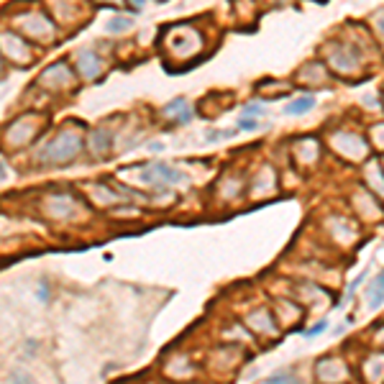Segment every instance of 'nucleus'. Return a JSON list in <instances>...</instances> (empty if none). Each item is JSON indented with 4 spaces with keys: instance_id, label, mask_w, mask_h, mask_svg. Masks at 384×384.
I'll return each instance as SVG.
<instances>
[{
    "instance_id": "nucleus-1",
    "label": "nucleus",
    "mask_w": 384,
    "mask_h": 384,
    "mask_svg": "<svg viewBox=\"0 0 384 384\" xmlns=\"http://www.w3.org/2000/svg\"><path fill=\"white\" fill-rule=\"evenodd\" d=\"M144 179H149L151 185H169V182H182L185 174H179L177 169L166 164H151L149 166V172L144 174Z\"/></svg>"
},
{
    "instance_id": "nucleus-7",
    "label": "nucleus",
    "mask_w": 384,
    "mask_h": 384,
    "mask_svg": "<svg viewBox=\"0 0 384 384\" xmlns=\"http://www.w3.org/2000/svg\"><path fill=\"white\" fill-rule=\"evenodd\" d=\"M238 131H210L208 134V141H225V139H233Z\"/></svg>"
},
{
    "instance_id": "nucleus-10",
    "label": "nucleus",
    "mask_w": 384,
    "mask_h": 384,
    "mask_svg": "<svg viewBox=\"0 0 384 384\" xmlns=\"http://www.w3.org/2000/svg\"><path fill=\"white\" fill-rule=\"evenodd\" d=\"M379 33H382V36H384V16H382V18H379Z\"/></svg>"
},
{
    "instance_id": "nucleus-2",
    "label": "nucleus",
    "mask_w": 384,
    "mask_h": 384,
    "mask_svg": "<svg viewBox=\"0 0 384 384\" xmlns=\"http://www.w3.org/2000/svg\"><path fill=\"white\" fill-rule=\"evenodd\" d=\"M315 105V97L313 95H302V97H297V100H292L284 108V113L287 115H302V113H307V110L313 108Z\"/></svg>"
},
{
    "instance_id": "nucleus-4",
    "label": "nucleus",
    "mask_w": 384,
    "mask_h": 384,
    "mask_svg": "<svg viewBox=\"0 0 384 384\" xmlns=\"http://www.w3.org/2000/svg\"><path fill=\"white\" fill-rule=\"evenodd\" d=\"M267 113V110H264V105L262 102H249V105H246V108H243V113H241V118H262V115Z\"/></svg>"
},
{
    "instance_id": "nucleus-9",
    "label": "nucleus",
    "mask_w": 384,
    "mask_h": 384,
    "mask_svg": "<svg viewBox=\"0 0 384 384\" xmlns=\"http://www.w3.org/2000/svg\"><path fill=\"white\" fill-rule=\"evenodd\" d=\"M326 326H328V323H326V320H323V323H318V326H313V328H310V331H305V336H307V338H315L318 333L326 331Z\"/></svg>"
},
{
    "instance_id": "nucleus-5",
    "label": "nucleus",
    "mask_w": 384,
    "mask_h": 384,
    "mask_svg": "<svg viewBox=\"0 0 384 384\" xmlns=\"http://www.w3.org/2000/svg\"><path fill=\"white\" fill-rule=\"evenodd\" d=\"M92 141H97L95 151H108L110 149V134H105V131H92Z\"/></svg>"
},
{
    "instance_id": "nucleus-6",
    "label": "nucleus",
    "mask_w": 384,
    "mask_h": 384,
    "mask_svg": "<svg viewBox=\"0 0 384 384\" xmlns=\"http://www.w3.org/2000/svg\"><path fill=\"white\" fill-rule=\"evenodd\" d=\"M128 26H131V23H128L126 18H115V21H110V23H108V31L110 33H123Z\"/></svg>"
},
{
    "instance_id": "nucleus-3",
    "label": "nucleus",
    "mask_w": 384,
    "mask_h": 384,
    "mask_svg": "<svg viewBox=\"0 0 384 384\" xmlns=\"http://www.w3.org/2000/svg\"><path fill=\"white\" fill-rule=\"evenodd\" d=\"M384 302V274L377 279V287H374V292H371V302H369V307L371 310H377L379 305Z\"/></svg>"
},
{
    "instance_id": "nucleus-8",
    "label": "nucleus",
    "mask_w": 384,
    "mask_h": 384,
    "mask_svg": "<svg viewBox=\"0 0 384 384\" xmlns=\"http://www.w3.org/2000/svg\"><path fill=\"white\" fill-rule=\"evenodd\" d=\"M267 384H300L294 377H289V374H277V377L267 379Z\"/></svg>"
}]
</instances>
